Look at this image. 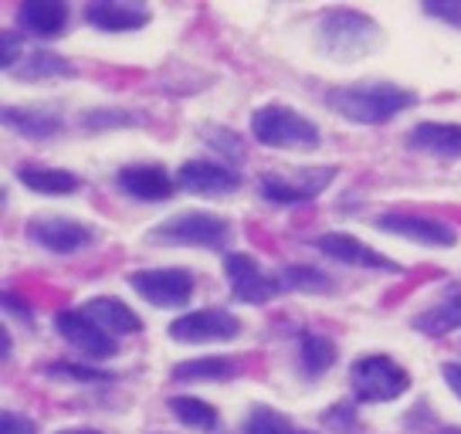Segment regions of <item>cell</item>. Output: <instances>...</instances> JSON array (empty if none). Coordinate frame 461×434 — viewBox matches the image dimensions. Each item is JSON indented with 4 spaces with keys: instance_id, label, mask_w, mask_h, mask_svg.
I'll list each match as a JSON object with an SVG mask.
<instances>
[{
    "instance_id": "1",
    "label": "cell",
    "mask_w": 461,
    "mask_h": 434,
    "mask_svg": "<svg viewBox=\"0 0 461 434\" xmlns=\"http://www.w3.org/2000/svg\"><path fill=\"white\" fill-rule=\"evenodd\" d=\"M418 102L411 88H401L393 82H357L326 92V105L357 126H384L397 119Z\"/></svg>"
},
{
    "instance_id": "2",
    "label": "cell",
    "mask_w": 461,
    "mask_h": 434,
    "mask_svg": "<svg viewBox=\"0 0 461 434\" xmlns=\"http://www.w3.org/2000/svg\"><path fill=\"white\" fill-rule=\"evenodd\" d=\"M384 34L374 17L360 14L353 7H330L316 24V44L322 55L343 61H357L376 51Z\"/></svg>"
},
{
    "instance_id": "3",
    "label": "cell",
    "mask_w": 461,
    "mask_h": 434,
    "mask_svg": "<svg viewBox=\"0 0 461 434\" xmlns=\"http://www.w3.org/2000/svg\"><path fill=\"white\" fill-rule=\"evenodd\" d=\"M251 136L268 149H316L322 143L319 126L303 113L288 109V105H261L251 113L248 122Z\"/></svg>"
},
{
    "instance_id": "4",
    "label": "cell",
    "mask_w": 461,
    "mask_h": 434,
    "mask_svg": "<svg viewBox=\"0 0 461 434\" xmlns=\"http://www.w3.org/2000/svg\"><path fill=\"white\" fill-rule=\"evenodd\" d=\"M349 387L360 404H387V401H397L407 393L411 374L384 353H366L349 366Z\"/></svg>"
},
{
    "instance_id": "5",
    "label": "cell",
    "mask_w": 461,
    "mask_h": 434,
    "mask_svg": "<svg viewBox=\"0 0 461 434\" xmlns=\"http://www.w3.org/2000/svg\"><path fill=\"white\" fill-rule=\"evenodd\" d=\"M149 238L159 245H190L217 251V248L228 245L230 224L221 214H211V211H184V214L167 217L163 224H157L149 231Z\"/></svg>"
},
{
    "instance_id": "6",
    "label": "cell",
    "mask_w": 461,
    "mask_h": 434,
    "mask_svg": "<svg viewBox=\"0 0 461 434\" xmlns=\"http://www.w3.org/2000/svg\"><path fill=\"white\" fill-rule=\"evenodd\" d=\"M224 276H228L230 295H234L238 303H248V305L268 303V299H275L278 292L285 289L282 276L268 272L258 258H251L245 251L224 255Z\"/></svg>"
},
{
    "instance_id": "7",
    "label": "cell",
    "mask_w": 461,
    "mask_h": 434,
    "mask_svg": "<svg viewBox=\"0 0 461 434\" xmlns=\"http://www.w3.org/2000/svg\"><path fill=\"white\" fill-rule=\"evenodd\" d=\"M173 343H228L241 336V319L224 312V309H197L187 316H176L167 330Z\"/></svg>"
},
{
    "instance_id": "8",
    "label": "cell",
    "mask_w": 461,
    "mask_h": 434,
    "mask_svg": "<svg viewBox=\"0 0 461 434\" xmlns=\"http://www.w3.org/2000/svg\"><path fill=\"white\" fill-rule=\"evenodd\" d=\"M31 245L44 248L51 255H78L92 245V228L78 224L72 217H61V214H41V217H31L28 228H24Z\"/></svg>"
},
{
    "instance_id": "9",
    "label": "cell",
    "mask_w": 461,
    "mask_h": 434,
    "mask_svg": "<svg viewBox=\"0 0 461 434\" xmlns=\"http://www.w3.org/2000/svg\"><path fill=\"white\" fill-rule=\"evenodd\" d=\"M130 285L157 309H180L194 295V276L187 268H143L132 272Z\"/></svg>"
},
{
    "instance_id": "10",
    "label": "cell",
    "mask_w": 461,
    "mask_h": 434,
    "mask_svg": "<svg viewBox=\"0 0 461 434\" xmlns=\"http://www.w3.org/2000/svg\"><path fill=\"white\" fill-rule=\"evenodd\" d=\"M376 231L384 234H397V238H407L414 245H428V248H455L458 245V231L447 224V221H438V217H424V214H380L374 221Z\"/></svg>"
},
{
    "instance_id": "11",
    "label": "cell",
    "mask_w": 461,
    "mask_h": 434,
    "mask_svg": "<svg viewBox=\"0 0 461 434\" xmlns=\"http://www.w3.org/2000/svg\"><path fill=\"white\" fill-rule=\"evenodd\" d=\"M55 330L68 347L86 353L88 360H109V357H115V336H109L102 326H95L82 309H61L55 316Z\"/></svg>"
},
{
    "instance_id": "12",
    "label": "cell",
    "mask_w": 461,
    "mask_h": 434,
    "mask_svg": "<svg viewBox=\"0 0 461 434\" xmlns=\"http://www.w3.org/2000/svg\"><path fill=\"white\" fill-rule=\"evenodd\" d=\"M332 176H336L332 167H326V170H303L295 180L278 174H265L258 180V194L268 203H305V201H316Z\"/></svg>"
},
{
    "instance_id": "13",
    "label": "cell",
    "mask_w": 461,
    "mask_h": 434,
    "mask_svg": "<svg viewBox=\"0 0 461 434\" xmlns=\"http://www.w3.org/2000/svg\"><path fill=\"white\" fill-rule=\"evenodd\" d=\"M176 187L190 190L197 197H224L241 187V174L230 170L224 163H211V159H187L176 170Z\"/></svg>"
},
{
    "instance_id": "14",
    "label": "cell",
    "mask_w": 461,
    "mask_h": 434,
    "mask_svg": "<svg viewBox=\"0 0 461 434\" xmlns=\"http://www.w3.org/2000/svg\"><path fill=\"white\" fill-rule=\"evenodd\" d=\"M316 248L322 251V255H330L332 261L349 265V268H366V272H401V265H397V261L384 258L380 251L366 248L360 238H353V234L326 231V234H319L316 238Z\"/></svg>"
},
{
    "instance_id": "15",
    "label": "cell",
    "mask_w": 461,
    "mask_h": 434,
    "mask_svg": "<svg viewBox=\"0 0 461 434\" xmlns=\"http://www.w3.org/2000/svg\"><path fill=\"white\" fill-rule=\"evenodd\" d=\"M115 184H119L122 194H130L132 201L159 203L173 197L176 176H170L163 167H157V163H132V167H122V170L115 174Z\"/></svg>"
},
{
    "instance_id": "16",
    "label": "cell",
    "mask_w": 461,
    "mask_h": 434,
    "mask_svg": "<svg viewBox=\"0 0 461 434\" xmlns=\"http://www.w3.org/2000/svg\"><path fill=\"white\" fill-rule=\"evenodd\" d=\"M86 21L92 28L105 31V34L140 31L149 24V7L132 4V0H92L86 7Z\"/></svg>"
},
{
    "instance_id": "17",
    "label": "cell",
    "mask_w": 461,
    "mask_h": 434,
    "mask_svg": "<svg viewBox=\"0 0 461 434\" xmlns=\"http://www.w3.org/2000/svg\"><path fill=\"white\" fill-rule=\"evenodd\" d=\"M68 4L65 0H24L17 7V24L38 38H61L68 28Z\"/></svg>"
},
{
    "instance_id": "18",
    "label": "cell",
    "mask_w": 461,
    "mask_h": 434,
    "mask_svg": "<svg viewBox=\"0 0 461 434\" xmlns=\"http://www.w3.org/2000/svg\"><path fill=\"white\" fill-rule=\"evenodd\" d=\"M407 146L438 159L461 157V122H418L407 132Z\"/></svg>"
},
{
    "instance_id": "19",
    "label": "cell",
    "mask_w": 461,
    "mask_h": 434,
    "mask_svg": "<svg viewBox=\"0 0 461 434\" xmlns=\"http://www.w3.org/2000/svg\"><path fill=\"white\" fill-rule=\"evenodd\" d=\"M411 326L424 336H445L461 330V282L447 285L438 295V303L428 305L424 312H418V316L411 319Z\"/></svg>"
},
{
    "instance_id": "20",
    "label": "cell",
    "mask_w": 461,
    "mask_h": 434,
    "mask_svg": "<svg viewBox=\"0 0 461 434\" xmlns=\"http://www.w3.org/2000/svg\"><path fill=\"white\" fill-rule=\"evenodd\" d=\"M82 312H86L95 326H102L109 336H132L143 330V319L132 312L130 305H122L119 299L113 295H95V299H88L82 305Z\"/></svg>"
},
{
    "instance_id": "21",
    "label": "cell",
    "mask_w": 461,
    "mask_h": 434,
    "mask_svg": "<svg viewBox=\"0 0 461 434\" xmlns=\"http://www.w3.org/2000/svg\"><path fill=\"white\" fill-rule=\"evenodd\" d=\"M4 126L21 132V136H28V140H51V136L65 126V119L58 116L55 109H21V105H7V109H4Z\"/></svg>"
},
{
    "instance_id": "22",
    "label": "cell",
    "mask_w": 461,
    "mask_h": 434,
    "mask_svg": "<svg viewBox=\"0 0 461 434\" xmlns=\"http://www.w3.org/2000/svg\"><path fill=\"white\" fill-rule=\"evenodd\" d=\"M17 180L28 190H34V194H44V197H65V194H75L82 187L78 174L58 170V167H21Z\"/></svg>"
},
{
    "instance_id": "23",
    "label": "cell",
    "mask_w": 461,
    "mask_h": 434,
    "mask_svg": "<svg viewBox=\"0 0 461 434\" xmlns=\"http://www.w3.org/2000/svg\"><path fill=\"white\" fill-rule=\"evenodd\" d=\"M238 363L228 360V357H207V360H187V363H176L170 370L173 380L180 384H221V380H230L238 376Z\"/></svg>"
},
{
    "instance_id": "24",
    "label": "cell",
    "mask_w": 461,
    "mask_h": 434,
    "mask_svg": "<svg viewBox=\"0 0 461 434\" xmlns=\"http://www.w3.org/2000/svg\"><path fill=\"white\" fill-rule=\"evenodd\" d=\"M14 75L28 78V82H38V78L44 82V78H72V75H78V68L72 61L61 59V55H55V51H31L14 68Z\"/></svg>"
},
{
    "instance_id": "25",
    "label": "cell",
    "mask_w": 461,
    "mask_h": 434,
    "mask_svg": "<svg viewBox=\"0 0 461 434\" xmlns=\"http://www.w3.org/2000/svg\"><path fill=\"white\" fill-rule=\"evenodd\" d=\"M332 363H336V343L332 339H326V336L319 333L299 336V366H303V374L319 376L326 374Z\"/></svg>"
},
{
    "instance_id": "26",
    "label": "cell",
    "mask_w": 461,
    "mask_h": 434,
    "mask_svg": "<svg viewBox=\"0 0 461 434\" xmlns=\"http://www.w3.org/2000/svg\"><path fill=\"white\" fill-rule=\"evenodd\" d=\"M173 418L187 428H197V431H214L217 428V407L201 401V397H170Z\"/></svg>"
},
{
    "instance_id": "27",
    "label": "cell",
    "mask_w": 461,
    "mask_h": 434,
    "mask_svg": "<svg viewBox=\"0 0 461 434\" xmlns=\"http://www.w3.org/2000/svg\"><path fill=\"white\" fill-rule=\"evenodd\" d=\"M241 434H309V431L295 428V424H292L285 414H278L275 407L258 404V407H251V411H248Z\"/></svg>"
},
{
    "instance_id": "28",
    "label": "cell",
    "mask_w": 461,
    "mask_h": 434,
    "mask_svg": "<svg viewBox=\"0 0 461 434\" xmlns=\"http://www.w3.org/2000/svg\"><path fill=\"white\" fill-rule=\"evenodd\" d=\"M282 282L285 289H305V292H330L332 282L319 268H309V265H292V268H282Z\"/></svg>"
},
{
    "instance_id": "29",
    "label": "cell",
    "mask_w": 461,
    "mask_h": 434,
    "mask_svg": "<svg viewBox=\"0 0 461 434\" xmlns=\"http://www.w3.org/2000/svg\"><path fill=\"white\" fill-rule=\"evenodd\" d=\"M132 122H140V116H132V113H122V109H92L82 116V130H109V126H132Z\"/></svg>"
},
{
    "instance_id": "30",
    "label": "cell",
    "mask_w": 461,
    "mask_h": 434,
    "mask_svg": "<svg viewBox=\"0 0 461 434\" xmlns=\"http://www.w3.org/2000/svg\"><path fill=\"white\" fill-rule=\"evenodd\" d=\"M48 374L65 376V380H78V384H109V380H115V376L105 374V370H95V366H78V363H51V366H48Z\"/></svg>"
},
{
    "instance_id": "31",
    "label": "cell",
    "mask_w": 461,
    "mask_h": 434,
    "mask_svg": "<svg viewBox=\"0 0 461 434\" xmlns=\"http://www.w3.org/2000/svg\"><path fill=\"white\" fill-rule=\"evenodd\" d=\"M424 14L445 21L447 28H461V0H428Z\"/></svg>"
},
{
    "instance_id": "32",
    "label": "cell",
    "mask_w": 461,
    "mask_h": 434,
    "mask_svg": "<svg viewBox=\"0 0 461 434\" xmlns=\"http://www.w3.org/2000/svg\"><path fill=\"white\" fill-rule=\"evenodd\" d=\"M0 434H38V431H34V424H31L24 414L4 411V414H0Z\"/></svg>"
},
{
    "instance_id": "33",
    "label": "cell",
    "mask_w": 461,
    "mask_h": 434,
    "mask_svg": "<svg viewBox=\"0 0 461 434\" xmlns=\"http://www.w3.org/2000/svg\"><path fill=\"white\" fill-rule=\"evenodd\" d=\"M21 38H17L14 31H4V72H14L17 65H21Z\"/></svg>"
},
{
    "instance_id": "34",
    "label": "cell",
    "mask_w": 461,
    "mask_h": 434,
    "mask_svg": "<svg viewBox=\"0 0 461 434\" xmlns=\"http://www.w3.org/2000/svg\"><path fill=\"white\" fill-rule=\"evenodd\" d=\"M441 376H445V384L461 401V363H445V366H441Z\"/></svg>"
},
{
    "instance_id": "35",
    "label": "cell",
    "mask_w": 461,
    "mask_h": 434,
    "mask_svg": "<svg viewBox=\"0 0 461 434\" xmlns=\"http://www.w3.org/2000/svg\"><path fill=\"white\" fill-rule=\"evenodd\" d=\"M55 434H102V431H95V428H61Z\"/></svg>"
},
{
    "instance_id": "36",
    "label": "cell",
    "mask_w": 461,
    "mask_h": 434,
    "mask_svg": "<svg viewBox=\"0 0 461 434\" xmlns=\"http://www.w3.org/2000/svg\"><path fill=\"white\" fill-rule=\"evenodd\" d=\"M159 434H163V431H159Z\"/></svg>"
}]
</instances>
